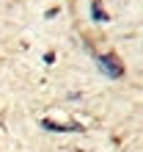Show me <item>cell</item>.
Segmentation results:
<instances>
[{"label":"cell","mask_w":143,"mask_h":152,"mask_svg":"<svg viewBox=\"0 0 143 152\" xmlns=\"http://www.w3.org/2000/svg\"><path fill=\"white\" fill-rule=\"evenodd\" d=\"M96 64L105 69L107 77H118V75H121V64H118L113 56H96Z\"/></svg>","instance_id":"cell-1"},{"label":"cell","mask_w":143,"mask_h":152,"mask_svg":"<svg viewBox=\"0 0 143 152\" xmlns=\"http://www.w3.org/2000/svg\"><path fill=\"white\" fill-rule=\"evenodd\" d=\"M94 20H102V22L107 20V17H105V11H102V6H99V3H94Z\"/></svg>","instance_id":"cell-2"}]
</instances>
